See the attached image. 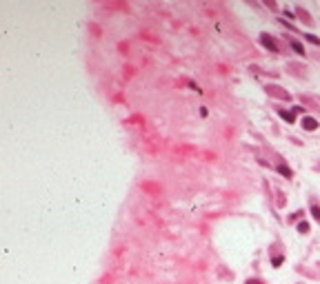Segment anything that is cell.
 Returning a JSON list of instances; mask_svg holds the SVG:
<instances>
[{"instance_id": "30bf717a", "label": "cell", "mask_w": 320, "mask_h": 284, "mask_svg": "<svg viewBox=\"0 0 320 284\" xmlns=\"http://www.w3.org/2000/svg\"><path fill=\"white\" fill-rule=\"evenodd\" d=\"M280 262H282V258H274V260H271V264H274V267H280Z\"/></svg>"}, {"instance_id": "3957f363", "label": "cell", "mask_w": 320, "mask_h": 284, "mask_svg": "<svg viewBox=\"0 0 320 284\" xmlns=\"http://www.w3.org/2000/svg\"><path fill=\"white\" fill-rule=\"evenodd\" d=\"M265 89H267L269 93H274V96L282 98V100H289V93H287V91H280V87H276V84H267Z\"/></svg>"}, {"instance_id": "7a4b0ae2", "label": "cell", "mask_w": 320, "mask_h": 284, "mask_svg": "<svg viewBox=\"0 0 320 284\" xmlns=\"http://www.w3.org/2000/svg\"><path fill=\"white\" fill-rule=\"evenodd\" d=\"M302 129L316 131V129H318V120H316V118H309V116H302Z\"/></svg>"}, {"instance_id": "8fae6325", "label": "cell", "mask_w": 320, "mask_h": 284, "mask_svg": "<svg viewBox=\"0 0 320 284\" xmlns=\"http://www.w3.org/2000/svg\"><path fill=\"white\" fill-rule=\"evenodd\" d=\"M247 284H262L260 280H247Z\"/></svg>"}, {"instance_id": "ba28073f", "label": "cell", "mask_w": 320, "mask_h": 284, "mask_svg": "<svg viewBox=\"0 0 320 284\" xmlns=\"http://www.w3.org/2000/svg\"><path fill=\"white\" fill-rule=\"evenodd\" d=\"M311 215H314L316 222H320V206L318 204H311Z\"/></svg>"}, {"instance_id": "5b68a950", "label": "cell", "mask_w": 320, "mask_h": 284, "mask_svg": "<svg viewBox=\"0 0 320 284\" xmlns=\"http://www.w3.org/2000/svg\"><path fill=\"white\" fill-rule=\"evenodd\" d=\"M296 13H298L300 18H302V20H305L307 25H314V20H311V18H309V13H307V11H302V9H296Z\"/></svg>"}, {"instance_id": "9c48e42d", "label": "cell", "mask_w": 320, "mask_h": 284, "mask_svg": "<svg viewBox=\"0 0 320 284\" xmlns=\"http://www.w3.org/2000/svg\"><path fill=\"white\" fill-rule=\"evenodd\" d=\"M298 231L300 233H309V222H300L298 224Z\"/></svg>"}, {"instance_id": "277c9868", "label": "cell", "mask_w": 320, "mask_h": 284, "mask_svg": "<svg viewBox=\"0 0 320 284\" xmlns=\"http://www.w3.org/2000/svg\"><path fill=\"white\" fill-rule=\"evenodd\" d=\"M291 49H294V51H296L298 56H305V53H307V51H305V47L300 44L298 40H294V42H291Z\"/></svg>"}, {"instance_id": "52a82bcc", "label": "cell", "mask_w": 320, "mask_h": 284, "mask_svg": "<svg viewBox=\"0 0 320 284\" xmlns=\"http://www.w3.org/2000/svg\"><path fill=\"white\" fill-rule=\"evenodd\" d=\"M278 113H280V116H282V118H285V120H289V122H294V113H291V111H285V109H278Z\"/></svg>"}, {"instance_id": "6da1fadb", "label": "cell", "mask_w": 320, "mask_h": 284, "mask_svg": "<svg viewBox=\"0 0 320 284\" xmlns=\"http://www.w3.org/2000/svg\"><path fill=\"white\" fill-rule=\"evenodd\" d=\"M260 42H262V47H267L271 53H278V44H276V40L269 33H260Z\"/></svg>"}, {"instance_id": "8992f818", "label": "cell", "mask_w": 320, "mask_h": 284, "mask_svg": "<svg viewBox=\"0 0 320 284\" xmlns=\"http://www.w3.org/2000/svg\"><path fill=\"white\" fill-rule=\"evenodd\" d=\"M302 36H305V40H309V42H314V44L320 47V38L318 36H314V33H302Z\"/></svg>"}]
</instances>
